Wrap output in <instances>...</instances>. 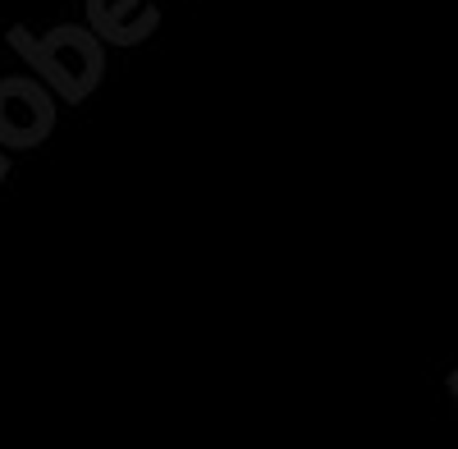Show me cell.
<instances>
[{
	"instance_id": "obj_1",
	"label": "cell",
	"mask_w": 458,
	"mask_h": 449,
	"mask_svg": "<svg viewBox=\"0 0 458 449\" xmlns=\"http://www.w3.org/2000/svg\"><path fill=\"white\" fill-rule=\"evenodd\" d=\"M10 47L23 55L28 69H37V79L55 88L60 101L79 106L106 79V42L92 23H60L42 37H32L28 28H10Z\"/></svg>"
},
{
	"instance_id": "obj_2",
	"label": "cell",
	"mask_w": 458,
	"mask_h": 449,
	"mask_svg": "<svg viewBox=\"0 0 458 449\" xmlns=\"http://www.w3.org/2000/svg\"><path fill=\"white\" fill-rule=\"evenodd\" d=\"M55 129V88L32 73L0 79V147L5 152H32Z\"/></svg>"
},
{
	"instance_id": "obj_3",
	"label": "cell",
	"mask_w": 458,
	"mask_h": 449,
	"mask_svg": "<svg viewBox=\"0 0 458 449\" xmlns=\"http://www.w3.org/2000/svg\"><path fill=\"white\" fill-rule=\"evenodd\" d=\"M88 23L110 47H138L161 28V10L151 0H88Z\"/></svg>"
},
{
	"instance_id": "obj_4",
	"label": "cell",
	"mask_w": 458,
	"mask_h": 449,
	"mask_svg": "<svg viewBox=\"0 0 458 449\" xmlns=\"http://www.w3.org/2000/svg\"><path fill=\"white\" fill-rule=\"evenodd\" d=\"M5 174H10V157H5V147H0V183H5Z\"/></svg>"
},
{
	"instance_id": "obj_5",
	"label": "cell",
	"mask_w": 458,
	"mask_h": 449,
	"mask_svg": "<svg viewBox=\"0 0 458 449\" xmlns=\"http://www.w3.org/2000/svg\"><path fill=\"white\" fill-rule=\"evenodd\" d=\"M449 390H454V399H458V371H454V377H449Z\"/></svg>"
}]
</instances>
